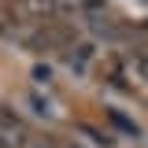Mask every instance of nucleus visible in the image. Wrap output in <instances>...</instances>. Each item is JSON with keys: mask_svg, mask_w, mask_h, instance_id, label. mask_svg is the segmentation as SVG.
<instances>
[{"mask_svg": "<svg viewBox=\"0 0 148 148\" xmlns=\"http://www.w3.org/2000/svg\"><path fill=\"white\" fill-rule=\"evenodd\" d=\"M63 148H82V145H63Z\"/></svg>", "mask_w": 148, "mask_h": 148, "instance_id": "obj_4", "label": "nucleus"}, {"mask_svg": "<svg viewBox=\"0 0 148 148\" xmlns=\"http://www.w3.org/2000/svg\"><path fill=\"white\" fill-rule=\"evenodd\" d=\"M137 71H141V78H148V52L137 56Z\"/></svg>", "mask_w": 148, "mask_h": 148, "instance_id": "obj_3", "label": "nucleus"}, {"mask_svg": "<svg viewBox=\"0 0 148 148\" xmlns=\"http://www.w3.org/2000/svg\"><path fill=\"white\" fill-rule=\"evenodd\" d=\"M30 137H26V126L22 119H15L11 111H0V148H26Z\"/></svg>", "mask_w": 148, "mask_h": 148, "instance_id": "obj_1", "label": "nucleus"}, {"mask_svg": "<svg viewBox=\"0 0 148 148\" xmlns=\"http://www.w3.org/2000/svg\"><path fill=\"white\" fill-rule=\"evenodd\" d=\"M108 119H111V122H115V126H119V130H126V133H137V126L130 122L126 115H119V111H108Z\"/></svg>", "mask_w": 148, "mask_h": 148, "instance_id": "obj_2", "label": "nucleus"}]
</instances>
